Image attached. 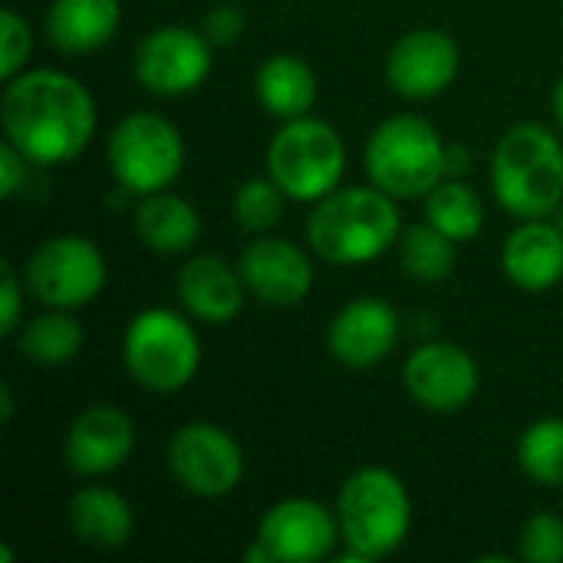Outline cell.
<instances>
[{
  "instance_id": "cell-22",
  "label": "cell",
  "mask_w": 563,
  "mask_h": 563,
  "mask_svg": "<svg viewBox=\"0 0 563 563\" xmlns=\"http://www.w3.org/2000/svg\"><path fill=\"white\" fill-rule=\"evenodd\" d=\"M135 234L155 254H185L201 238V218L181 195L152 191L135 208Z\"/></svg>"
},
{
  "instance_id": "cell-35",
  "label": "cell",
  "mask_w": 563,
  "mask_h": 563,
  "mask_svg": "<svg viewBox=\"0 0 563 563\" xmlns=\"http://www.w3.org/2000/svg\"><path fill=\"white\" fill-rule=\"evenodd\" d=\"M0 419H3V422L13 419V389H10V383L0 386Z\"/></svg>"
},
{
  "instance_id": "cell-10",
  "label": "cell",
  "mask_w": 563,
  "mask_h": 563,
  "mask_svg": "<svg viewBox=\"0 0 563 563\" xmlns=\"http://www.w3.org/2000/svg\"><path fill=\"white\" fill-rule=\"evenodd\" d=\"M340 541L336 508L313 498H284L261 518L247 554L254 563H317L327 561Z\"/></svg>"
},
{
  "instance_id": "cell-31",
  "label": "cell",
  "mask_w": 563,
  "mask_h": 563,
  "mask_svg": "<svg viewBox=\"0 0 563 563\" xmlns=\"http://www.w3.org/2000/svg\"><path fill=\"white\" fill-rule=\"evenodd\" d=\"M201 33L208 36L211 46H231V43H238L241 33H244V13H241V7H234V3L211 7L205 13V20H201Z\"/></svg>"
},
{
  "instance_id": "cell-6",
  "label": "cell",
  "mask_w": 563,
  "mask_h": 563,
  "mask_svg": "<svg viewBox=\"0 0 563 563\" xmlns=\"http://www.w3.org/2000/svg\"><path fill=\"white\" fill-rule=\"evenodd\" d=\"M122 363L142 389L178 393L201 366V340L185 313L152 307L129 320L122 336Z\"/></svg>"
},
{
  "instance_id": "cell-26",
  "label": "cell",
  "mask_w": 563,
  "mask_h": 563,
  "mask_svg": "<svg viewBox=\"0 0 563 563\" xmlns=\"http://www.w3.org/2000/svg\"><path fill=\"white\" fill-rule=\"evenodd\" d=\"M399 257L412 280L442 284L455 267V241L432 221H419L399 234Z\"/></svg>"
},
{
  "instance_id": "cell-1",
  "label": "cell",
  "mask_w": 563,
  "mask_h": 563,
  "mask_svg": "<svg viewBox=\"0 0 563 563\" xmlns=\"http://www.w3.org/2000/svg\"><path fill=\"white\" fill-rule=\"evenodd\" d=\"M7 139L33 165H63L79 158L99 125L96 99L63 69H23L7 79L0 99Z\"/></svg>"
},
{
  "instance_id": "cell-24",
  "label": "cell",
  "mask_w": 563,
  "mask_h": 563,
  "mask_svg": "<svg viewBox=\"0 0 563 563\" xmlns=\"http://www.w3.org/2000/svg\"><path fill=\"white\" fill-rule=\"evenodd\" d=\"M16 343H20V353L33 363L63 366L76 360V353L82 350V327L73 317V310L49 307V313H40L26 327H20Z\"/></svg>"
},
{
  "instance_id": "cell-4",
  "label": "cell",
  "mask_w": 563,
  "mask_h": 563,
  "mask_svg": "<svg viewBox=\"0 0 563 563\" xmlns=\"http://www.w3.org/2000/svg\"><path fill=\"white\" fill-rule=\"evenodd\" d=\"M492 191L515 218H551L563 205V142L541 122L508 129L492 152Z\"/></svg>"
},
{
  "instance_id": "cell-17",
  "label": "cell",
  "mask_w": 563,
  "mask_h": 563,
  "mask_svg": "<svg viewBox=\"0 0 563 563\" xmlns=\"http://www.w3.org/2000/svg\"><path fill=\"white\" fill-rule=\"evenodd\" d=\"M327 343L350 369L379 366L399 343V313L383 297H356L330 320Z\"/></svg>"
},
{
  "instance_id": "cell-28",
  "label": "cell",
  "mask_w": 563,
  "mask_h": 563,
  "mask_svg": "<svg viewBox=\"0 0 563 563\" xmlns=\"http://www.w3.org/2000/svg\"><path fill=\"white\" fill-rule=\"evenodd\" d=\"M287 208V191L267 175V178H251L234 191V218L241 221L244 231L267 234L271 228L280 224Z\"/></svg>"
},
{
  "instance_id": "cell-2",
  "label": "cell",
  "mask_w": 563,
  "mask_h": 563,
  "mask_svg": "<svg viewBox=\"0 0 563 563\" xmlns=\"http://www.w3.org/2000/svg\"><path fill=\"white\" fill-rule=\"evenodd\" d=\"M402 234V214L393 195L369 185L336 188L320 198L307 218V247L327 264H369Z\"/></svg>"
},
{
  "instance_id": "cell-29",
  "label": "cell",
  "mask_w": 563,
  "mask_h": 563,
  "mask_svg": "<svg viewBox=\"0 0 563 563\" xmlns=\"http://www.w3.org/2000/svg\"><path fill=\"white\" fill-rule=\"evenodd\" d=\"M518 558L528 563H563V518L548 511L528 518L518 538Z\"/></svg>"
},
{
  "instance_id": "cell-15",
  "label": "cell",
  "mask_w": 563,
  "mask_h": 563,
  "mask_svg": "<svg viewBox=\"0 0 563 563\" xmlns=\"http://www.w3.org/2000/svg\"><path fill=\"white\" fill-rule=\"evenodd\" d=\"M238 271L247 294L267 307H297L313 290V261L287 238L261 234L244 247Z\"/></svg>"
},
{
  "instance_id": "cell-37",
  "label": "cell",
  "mask_w": 563,
  "mask_h": 563,
  "mask_svg": "<svg viewBox=\"0 0 563 563\" xmlns=\"http://www.w3.org/2000/svg\"><path fill=\"white\" fill-rule=\"evenodd\" d=\"M0 561H3V563H10V561H13V554H10V548H7V544H3V548H0Z\"/></svg>"
},
{
  "instance_id": "cell-36",
  "label": "cell",
  "mask_w": 563,
  "mask_h": 563,
  "mask_svg": "<svg viewBox=\"0 0 563 563\" xmlns=\"http://www.w3.org/2000/svg\"><path fill=\"white\" fill-rule=\"evenodd\" d=\"M554 119H558V125H561V132H563V76H561V82L554 86Z\"/></svg>"
},
{
  "instance_id": "cell-27",
  "label": "cell",
  "mask_w": 563,
  "mask_h": 563,
  "mask_svg": "<svg viewBox=\"0 0 563 563\" xmlns=\"http://www.w3.org/2000/svg\"><path fill=\"white\" fill-rule=\"evenodd\" d=\"M518 465L528 478L563 488V419H541L518 439Z\"/></svg>"
},
{
  "instance_id": "cell-20",
  "label": "cell",
  "mask_w": 563,
  "mask_h": 563,
  "mask_svg": "<svg viewBox=\"0 0 563 563\" xmlns=\"http://www.w3.org/2000/svg\"><path fill=\"white\" fill-rule=\"evenodd\" d=\"M122 23L119 0H53L43 20L46 40L69 56L102 49Z\"/></svg>"
},
{
  "instance_id": "cell-8",
  "label": "cell",
  "mask_w": 563,
  "mask_h": 563,
  "mask_svg": "<svg viewBox=\"0 0 563 563\" xmlns=\"http://www.w3.org/2000/svg\"><path fill=\"white\" fill-rule=\"evenodd\" d=\"M109 168L125 195L165 191L185 168V139L158 112H132L109 135Z\"/></svg>"
},
{
  "instance_id": "cell-14",
  "label": "cell",
  "mask_w": 563,
  "mask_h": 563,
  "mask_svg": "<svg viewBox=\"0 0 563 563\" xmlns=\"http://www.w3.org/2000/svg\"><path fill=\"white\" fill-rule=\"evenodd\" d=\"M402 383L409 396L429 412H459L465 409L482 383L478 363L459 343H426L419 346L406 366Z\"/></svg>"
},
{
  "instance_id": "cell-9",
  "label": "cell",
  "mask_w": 563,
  "mask_h": 563,
  "mask_svg": "<svg viewBox=\"0 0 563 563\" xmlns=\"http://www.w3.org/2000/svg\"><path fill=\"white\" fill-rule=\"evenodd\" d=\"M106 257L96 241L79 234H59L43 241L26 267L23 280L30 294L56 310H79L92 303L106 287Z\"/></svg>"
},
{
  "instance_id": "cell-12",
  "label": "cell",
  "mask_w": 563,
  "mask_h": 563,
  "mask_svg": "<svg viewBox=\"0 0 563 563\" xmlns=\"http://www.w3.org/2000/svg\"><path fill=\"white\" fill-rule=\"evenodd\" d=\"M211 43L191 26H158L135 49V79L155 96L195 92L211 73Z\"/></svg>"
},
{
  "instance_id": "cell-34",
  "label": "cell",
  "mask_w": 563,
  "mask_h": 563,
  "mask_svg": "<svg viewBox=\"0 0 563 563\" xmlns=\"http://www.w3.org/2000/svg\"><path fill=\"white\" fill-rule=\"evenodd\" d=\"M472 158L462 145H449V158H445V178H462L468 172Z\"/></svg>"
},
{
  "instance_id": "cell-30",
  "label": "cell",
  "mask_w": 563,
  "mask_h": 563,
  "mask_svg": "<svg viewBox=\"0 0 563 563\" xmlns=\"http://www.w3.org/2000/svg\"><path fill=\"white\" fill-rule=\"evenodd\" d=\"M0 36H3V49H0V76L3 79H13L16 73L26 69V59L33 53V30L30 23L13 10L7 7L0 13Z\"/></svg>"
},
{
  "instance_id": "cell-16",
  "label": "cell",
  "mask_w": 563,
  "mask_h": 563,
  "mask_svg": "<svg viewBox=\"0 0 563 563\" xmlns=\"http://www.w3.org/2000/svg\"><path fill=\"white\" fill-rule=\"evenodd\" d=\"M135 449V422L125 409L96 402L82 409L66 432V465L82 478L112 475L129 462Z\"/></svg>"
},
{
  "instance_id": "cell-23",
  "label": "cell",
  "mask_w": 563,
  "mask_h": 563,
  "mask_svg": "<svg viewBox=\"0 0 563 563\" xmlns=\"http://www.w3.org/2000/svg\"><path fill=\"white\" fill-rule=\"evenodd\" d=\"M254 92L257 102L280 122L300 119L317 106V73L294 53H274L257 66Z\"/></svg>"
},
{
  "instance_id": "cell-19",
  "label": "cell",
  "mask_w": 563,
  "mask_h": 563,
  "mask_svg": "<svg viewBox=\"0 0 563 563\" xmlns=\"http://www.w3.org/2000/svg\"><path fill=\"white\" fill-rule=\"evenodd\" d=\"M178 300L188 317L201 323H231L244 307V277L238 267L214 254L191 257L178 274Z\"/></svg>"
},
{
  "instance_id": "cell-3",
  "label": "cell",
  "mask_w": 563,
  "mask_h": 563,
  "mask_svg": "<svg viewBox=\"0 0 563 563\" xmlns=\"http://www.w3.org/2000/svg\"><path fill=\"white\" fill-rule=\"evenodd\" d=\"M336 518L346 548L343 561H383L396 554L412 531V498L396 472L369 465L343 482L336 495Z\"/></svg>"
},
{
  "instance_id": "cell-21",
  "label": "cell",
  "mask_w": 563,
  "mask_h": 563,
  "mask_svg": "<svg viewBox=\"0 0 563 563\" xmlns=\"http://www.w3.org/2000/svg\"><path fill=\"white\" fill-rule=\"evenodd\" d=\"M66 521H69L73 538L79 544H86V548H96V551L122 548L132 538V528H135L132 505L119 492H112L106 485L79 488L69 498Z\"/></svg>"
},
{
  "instance_id": "cell-38",
  "label": "cell",
  "mask_w": 563,
  "mask_h": 563,
  "mask_svg": "<svg viewBox=\"0 0 563 563\" xmlns=\"http://www.w3.org/2000/svg\"><path fill=\"white\" fill-rule=\"evenodd\" d=\"M558 228H561V234H563V205L558 208Z\"/></svg>"
},
{
  "instance_id": "cell-5",
  "label": "cell",
  "mask_w": 563,
  "mask_h": 563,
  "mask_svg": "<svg viewBox=\"0 0 563 563\" xmlns=\"http://www.w3.org/2000/svg\"><path fill=\"white\" fill-rule=\"evenodd\" d=\"M445 158L449 145L439 129L412 112L379 122L363 152L369 181L396 201L426 198L445 178Z\"/></svg>"
},
{
  "instance_id": "cell-7",
  "label": "cell",
  "mask_w": 563,
  "mask_h": 563,
  "mask_svg": "<svg viewBox=\"0 0 563 563\" xmlns=\"http://www.w3.org/2000/svg\"><path fill=\"white\" fill-rule=\"evenodd\" d=\"M346 145L343 135L317 119L300 115L287 119L267 148V175L287 191L290 201L317 205L343 185Z\"/></svg>"
},
{
  "instance_id": "cell-18",
  "label": "cell",
  "mask_w": 563,
  "mask_h": 563,
  "mask_svg": "<svg viewBox=\"0 0 563 563\" xmlns=\"http://www.w3.org/2000/svg\"><path fill=\"white\" fill-rule=\"evenodd\" d=\"M501 267L508 280L521 290L538 294L558 287L563 280V234L558 221H521L501 247Z\"/></svg>"
},
{
  "instance_id": "cell-11",
  "label": "cell",
  "mask_w": 563,
  "mask_h": 563,
  "mask_svg": "<svg viewBox=\"0 0 563 563\" xmlns=\"http://www.w3.org/2000/svg\"><path fill=\"white\" fill-rule=\"evenodd\" d=\"M168 468L195 498H224L244 478V449L214 422H188L168 442Z\"/></svg>"
},
{
  "instance_id": "cell-25",
  "label": "cell",
  "mask_w": 563,
  "mask_h": 563,
  "mask_svg": "<svg viewBox=\"0 0 563 563\" xmlns=\"http://www.w3.org/2000/svg\"><path fill=\"white\" fill-rule=\"evenodd\" d=\"M426 221H432L442 234L462 244L482 234L485 208H482V198L462 178H442L426 195Z\"/></svg>"
},
{
  "instance_id": "cell-33",
  "label": "cell",
  "mask_w": 563,
  "mask_h": 563,
  "mask_svg": "<svg viewBox=\"0 0 563 563\" xmlns=\"http://www.w3.org/2000/svg\"><path fill=\"white\" fill-rule=\"evenodd\" d=\"M30 158L7 139L0 145V191L3 198H13L23 185H26V175H30Z\"/></svg>"
},
{
  "instance_id": "cell-13",
  "label": "cell",
  "mask_w": 563,
  "mask_h": 563,
  "mask_svg": "<svg viewBox=\"0 0 563 563\" xmlns=\"http://www.w3.org/2000/svg\"><path fill=\"white\" fill-rule=\"evenodd\" d=\"M459 43L439 26H419L399 36L386 56V79L402 99H435L459 76Z\"/></svg>"
},
{
  "instance_id": "cell-32",
  "label": "cell",
  "mask_w": 563,
  "mask_h": 563,
  "mask_svg": "<svg viewBox=\"0 0 563 563\" xmlns=\"http://www.w3.org/2000/svg\"><path fill=\"white\" fill-rule=\"evenodd\" d=\"M20 317H23V284L20 274L3 264L0 267V333L13 336L20 330Z\"/></svg>"
}]
</instances>
